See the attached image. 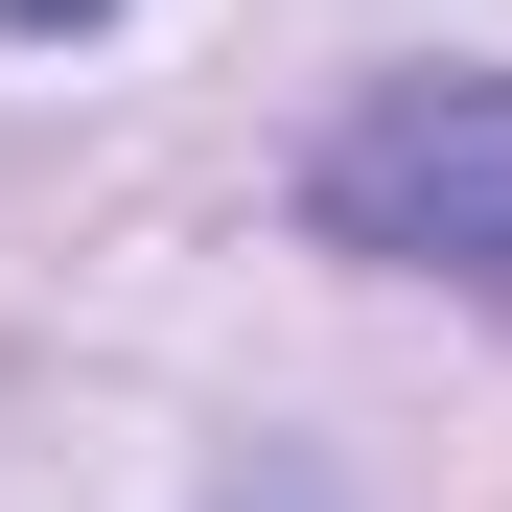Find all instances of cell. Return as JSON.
<instances>
[{"label":"cell","mask_w":512,"mask_h":512,"mask_svg":"<svg viewBox=\"0 0 512 512\" xmlns=\"http://www.w3.org/2000/svg\"><path fill=\"white\" fill-rule=\"evenodd\" d=\"M350 256H443V280H512V94H396L326 140V187H303Z\"/></svg>","instance_id":"cell-1"},{"label":"cell","mask_w":512,"mask_h":512,"mask_svg":"<svg viewBox=\"0 0 512 512\" xmlns=\"http://www.w3.org/2000/svg\"><path fill=\"white\" fill-rule=\"evenodd\" d=\"M0 24H94V0H0Z\"/></svg>","instance_id":"cell-2"}]
</instances>
